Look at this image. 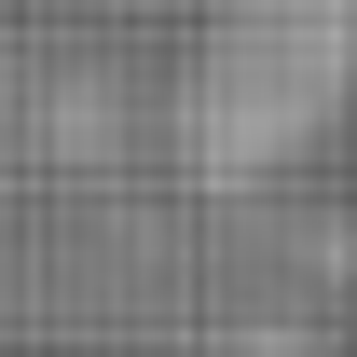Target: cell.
<instances>
[{"label":"cell","instance_id":"cell-1","mask_svg":"<svg viewBox=\"0 0 357 357\" xmlns=\"http://www.w3.org/2000/svg\"><path fill=\"white\" fill-rule=\"evenodd\" d=\"M357 96V0H206L178 69V165L206 192L303 165Z\"/></svg>","mask_w":357,"mask_h":357},{"label":"cell","instance_id":"cell-2","mask_svg":"<svg viewBox=\"0 0 357 357\" xmlns=\"http://www.w3.org/2000/svg\"><path fill=\"white\" fill-rule=\"evenodd\" d=\"M234 357H316V344H303V330H248Z\"/></svg>","mask_w":357,"mask_h":357}]
</instances>
